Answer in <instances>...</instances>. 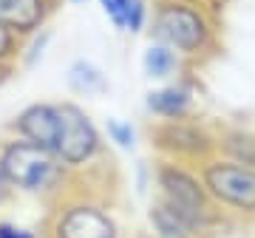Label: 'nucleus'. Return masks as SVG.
Returning <instances> with one entry per match:
<instances>
[{
    "mask_svg": "<svg viewBox=\"0 0 255 238\" xmlns=\"http://www.w3.org/2000/svg\"><path fill=\"white\" fill-rule=\"evenodd\" d=\"M65 3H71V6H82V3H88V0H65Z\"/></svg>",
    "mask_w": 255,
    "mask_h": 238,
    "instance_id": "4be33fe9",
    "label": "nucleus"
},
{
    "mask_svg": "<svg viewBox=\"0 0 255 238\" xmlns=\"http://www.w3.org/2000/svg\"><path fill=\"white\" fill-rule=\"evenodd\" d=\"M48 43H51V31H48V28H40L37 34L26 37V40H23V46H20V60H17V63L34 65L37 60L43 57V51H46Z\"/></svg>",
    "mask_w": 255,
    "mask_h": 238,
    "instance_id": "f3484780",
    "label": "nucleus"
},
{
    "mask_svg": "<svg viewBox=\"0 0 255 238\" xmlns=\"http://www.w3.org/2000/svg\"><path fill=\"white\" fill-rule=\"evenodd\" d=\"M65 83H68V91L77 94V97H97L108 88V80H105L102 68L91 60H85V57H80L68 65Z\"/></svg>",
    "mask_w": 255,
    "mask_h": 238,
    "instance_id": "f8f14e48",
    "label": "nucleus"
},
{
    "mask_svg": "<svg viewBox=\"0 0 255 238\" xmlns=\"http://www.w3.org/2000/svg\"><path fill=\"white\" fill-rule=\"evenodd\" d=\"M182 68V57L176 54L173 48H167L164 43H150L142 54V71L150 80H159V83H167L170 77H176Z\"/></svg>",
    "mask_w": 255,
    "mask_h": 238,
    "instance_id": "ddd939ff",
    "label": "nucleus"
},
{
    "mask_svg": "<svg viewBox=\"0 0 255 238\" xmlns=\"http://www.w3.org/2000/svg\"><path fill=\"white\" fill-rule=\"evenodd\" d=\"M14 71H17V63H0V88L14 77Z\"/></svg>",
    "mask_w": 255,
    "mask_h": 238,
    "instance_id": "412c9836",
    "label": "nucleus"
},
{
    "mask_svg": "<svg viewBox=\"0 0 255 238\" xmlns=\"http://www.w3.org/2000/svg\"><path fill=\"white\" fill-rule=\"evenodd\" d=\"M105 136H108L111 145H117L119 150H133L136 147V128L125 122V119L119 117H111L105 122Z\"/></svg>",
    "mask_w": 255,
    "mask_h": 238,
    "instance_id": "dca6fc26",
    "label": "nucleus"
},
{
    "mask_svg": "<svg viewBox=\"0 0 255 238\" xmlns=\"http://www.w3.org/2000/svg\"><path fill=\"white\" fill-rule=\"evenodd\" d=\"M153 179L159 187V202L199 236H207L219 224V204L210 199L201 176L190 165L176 159H162L153 170Z\"/></svg>",
    "mask_w": 255,
    "mask_h": 238,
    "instance_id": "f03ea898",
    "label": "nucleus"
},
{
    "mask_svg": "<svg viewBox=\"0 0 255 238\" xmlns=\"http://www.w3.org/2000/svg\"><path fill=\"white\" fill-rule=\"evenodd\" d=\"M60 105V125H57V139L51 153L57 156V162L74 173V170H85L94 165L105 150L100 128L94 125V119L88 117V111L77 105V102L65 100L57 102Z\"/></svg>",
    "mask_w": 255,
    "mask_h": 238,
    "instance_id": "20e7f679",
    "label": "nucleus"
},
{
    "mask_svg": "<svg viewBox=\"0 0 255 238\" xmlns=\"http://www.w3.org/2000/svg\"><path fill=\"white\" fill-rule=\"evenodd\" d=\"M201 182L210 199L241 216H255V167L238 165L224 156H213L201 162Z\"/></svg>",
    "mask_w": 255,
    "mask_h": 238,
    "instance_id": "39448f33",
    "label": "nucleus"
},
{
    "mask_svg": "<svg viewBox=\"0 0 255 238\" xmlns=\"http://www.w3.org/2000/svg\"><path fill=\"white\" fill-rule=\"evenodd\" d=\"M196 108V91L187 83H164L145 94V111L156 122L170 119H187Z\"/></svg>",
    "mask_w": 255,
    "mask_h": 238,
    "instance_id": "9d476101",
    "label": "nucleus"
},
{
    "mask_svg": "<svg viewBox=\"0 0 255 238\" xmlns=\"http://www.w3.org/2000/svg\"><path fill=\"white\" fill-rule=\"evenodd\" d=\"M60 0H0V26H6L20 40L46 28Z\"/></svg>",
    "mask_w": 255,
    "mask_h": 238,
    "instance_id": "1a4fd4ad",
    "label": "nucleus"
},
{
    "mask_svg": "<svg viewBox=\"0 0 255 238\" xmlns=\"http://www.w3.org/2000/svg\"><path fill=\"white\" fill-rule=\"evenodd\" d=\"M11 199H14V187L9 184V179L3 173V165H0V207H6Z\"/></svg>",
    "mask_w": 255,
    "mask_h": 238,
    "instance_id": "aec40b11",
    "label": "nucleus"
},
{
    "mask_svg": "<svg viewBox=\"0 0 255 238\" xmlns=\"http://www.w3.org/2000/svg\"><path fill=\"white\" fill-rule=\"evenodd\" d=\"M0 238H37V233H31L28 227H20L14 221L0 219Z\"/></svg>",
    "mask_w": 255,
    "mask_h": 238,
    "instance_id": "6ab92c4d",
    "label": "nucleus"
},
{
    "mask_svg": "<svg viewBox=\"0 0 255 238\" xmlns=\"http://www.w3.org/2000/svg\"><path fill=\"white\" fill-rule=\"evenodd\" d=\"M0 165L3 173L14 187V193H26V196H60L68 182V170H65L57 156L46 147L34 145L23 136H6L0 139Z\"/></svg>",
    "mask_w": 255,
    "mask_h": 238,
    "instance_id": "7ed1b4c3",
    "label": "nucleus"
},
{
    "mask_svg": "<svg viewBox=\"0 0 255 238\" xmlns=\"http://www.w3.org/2000/svg\"><path fill=\"white\" fill-rule=\"evenodd\" d=\"M102 14L117 31L125 34H142L150 20V6L147 0H97Z\"/></svg>",
    "mask_w": 255,
    "mask_h": 238,
    "instance_id": "9b49d317",
    "label": "nucleus"
},
{
    "mask_svg": "<svg viewBox=\"0 0 255 238\" xmlns=\"http://www.w3.org/2000/svg\"><path fill=\"white\" fill-rule=\"evenodd\" d=\"M216 150L224 159L255 167V133H250V130H224V133H219L216 136Z\"/></svg>",
    "mask_w": 255,
    "mask_h": 238,
    "instance_id": "2eb2a0df",
    "label": "nucleus"
},
{
    "mask_svg": "<svg viewBox=\"0 0 255 238\" xmlns=\"http://www.w3.org/2000/svg\"><path fill=\"white\" fill-rule=\"evenodd\" d=\"M150 139L159 153L167 159L184 162V165H196V162H207L216 156V136L210 133L204 125L187 119H170V122H156L150 130Z\"/></svg>",
    "mask_w": 255,
    "mask_h": 238,
    "instance_id": "0eeeda50",
    "label": "nucleus"
},
{
    "mask_svg": "<svg viewBox=\"0 0 255 238\" xmlns=\"http://www.w3.org/2000/svg\"><path fill=\"white\" fill-rule=\"evenodd\" d=\"M57 125H60V105L57 102H31L23 111H17V117L9 122V133L51 150L57 139Z\"/></svg>",
    "mask_w": 255,
    "mask_h": 238,
    "instance_id": "6e6552de",
    "label": "nucleus"
},
{
    "mask_svg": "<svg viewBox=\"0 0 255 238\" xmlns=\"http://www.w3.org/2000/svg\"><path fill=\"white\" fill-rule=\"evenodd\" d=\"M147 224H150V236L153 238H201L193 227H187L176 213H170L159 199L150 204L147 210Z\"/></svg>",
    "mask_w": 255,
    "mask_h": 238,
    "instance_id": "4468645a",
    "label": "nucleus"
},
{
    "mask_svg": "<svg viewBox=\"0 0 255 238\" xmlns=\"http://www.w3.org/2000/svg\"><path fill=\"white\" fill-rule=\"evenodd\" d=\"M20 46H23V40L17 34H11L6 26H0V63H17Z\"/></svg>",
    "mask_w": 255,
    "mask_h": 238,
    "instance_id": "a211bd4d",
    "label": "nucleus"
},
{
    "mask_svg": "<svg viewBox=\"0 0 255 238\" xmlns=\"http://www.w3.org/2000/svg\"><path fill=\"white\" fill-rule=\"evenodd\" d=\"M48 238H119V224L91 199H65L51 213Z\"/></svg>",
    "mask_w": 255,
    "mask_h": 238,
    "instance_id": "423d86ee",
    "label": "nucleus"
},
{
    "mask_svg": "<svg viewBox=\"0 0 255 238\" xmlns=\"http://www.w3.org/2000/svg\"><path fill=\"white\" fill-rule=\"evenodd\" d=\"M150 34L179 57L196 60L216 48V23L199 0H159L153 9Z\"/></svg>",
    "mask_w": 255,
    "mask_h": 238,
    "instance_id": "f257e3e1",
    "label": "nucleus"
}]
</instances>
